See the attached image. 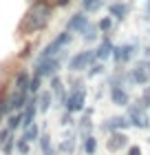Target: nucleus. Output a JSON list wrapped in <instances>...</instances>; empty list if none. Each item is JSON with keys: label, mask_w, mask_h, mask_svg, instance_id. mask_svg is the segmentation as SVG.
<instances>
[{"label": "nucleus", "mask_w": 150, "mask_h": 155, "mask_svg": "<svg viewBox=\"0 0 150 155\" xmlns=\"http://www.w3.org/2000/svg\"><path fill=\"white\" fill-rule=\"evenodd\" d=\"M22 122H24V113H16V115L9 117V124H7V126H9L11 131H16L18 126H22Z\"/></svg>", "instance_id": "19"}, {"label": "nucleus", "mask_w": 150, "mask_h": 155, "mask_svg": "<svg viewBox=\"0 0 150 155\" xmlns=\"http://www.w3.org/2000/svg\"><path fill=\"white\" fill-rule=\"evenodd\" d=\"M128 126H130V120L128 117H110L108 122L104 124V129L106 131H124Z\"/></svg>", "instance_id": "14"}, {"label": "nucleus", "mask_w": 150, "mask_h": 155, "mask_svg": "<svg viewBox=\"0 0 150 155\" xmlns=\"http://www.w3.org/2000/svg\"><path fill=\"white\" fill-rule=\"evenodd\" d=\"M71 42V31H64V33H60L58 38H55L51 45H46L44 47V51L40 53V60H46V58H55V55L60 53V49H64Z\"/></svg>", "instance_id": "3"}, {"label": "nucleus", "mask_w": 150, "mask_h": 155, "mask_svg": "<svg viewBox=\"0 0 150 155\" xmlns=\"http://www.w3.org/2000/svg\"><path fill=\"white\" fill-rule=\"evenodd\" d=\"M84 40H86V42H93V40H97V29H95V27H86V31H84Z\"/></svg>", "instance_id": "24"}, {"label": "nucleus", "mask_w": 150, "mask_h": 155, "mask_svg": "<svg viewBox=\"0 0 150 155\" xmlns=\"http://www.w3.org/2000/svg\"><path fill=\"white\" fill-rule=\"evenodd\" d=\"M108 13H110L113 18H117V20H124L126 13H128V5H124V2H113L108 7Z\"/></svg>", "instance_id": "15"}, {"label": "nucleus", "mask_w": 150, "mask_h": 155, "mask_svg": "<svg viewBox=\"0 0 150 155\" xmlns=\"http://www.w3.org/2000/svg\"><path fill=\"white\" fill-rule=\"evenodd\" d=\"M29 97H27L24 91H16V93L9 95V100H5V107H7V113H13V111H20L22 107H27Z\"/></svg>", "instance_id": "8"}, {"label": "nucleus", "mask_w": 150, "mask_h": 155, "mask_svg": "<svg viewBox=\"0 0 150 155\" xmlns=\"http://www.w3.org/2000/svg\"><path fill=\"white\" fill-rule=\"evenodd\" d=\"M40 111V107H38V100L35 97H31L29 102H27V107H24V122H22V126L27 129V126H31L33 122H35V113Z\"/></svg>", "instance_id": "11"}, {"label": "nucleus", "mask_w": 150, "mask_h": 155, "mask_svg": "<svg viewBox=\"0 0 150 155\" xmlns=\"http://www.w3.org/2000/svg\"><path fill=\"white\" fill-rule=\"evenodd\" d=\"M99 71H102V67H93V71H91V73H88V75H97V73H99Z\"/></svg>", "instance_id": "32"}, {"label": "nucleus", "mask_w": 150, "mask_h": 155, "mask_svg": "<svg viewBox=\"0 0 150 155\" xmlns=\"http://www.w3.org/2000/svg\"><path fill=\"white\" fill-rule=\"evenodd\" d=\"M49 140H51L49 135H42L40 137V146H42V151H44V155L51 153V142H49Z\"/></svg>", "instance_id": "28"}, {"label": "nucleus", "mask_w": 150, "mask_h": 155, "mask_svg": "<svg viewBox=\"0 0 150 155\" xmlns=\"http://www.w3.org/2000/svg\"><path fill=\"white\" fill-rule=\"evenodd\" d=\"M16 151H18V153H22V155H27V153H29V142L20 137L18 142H16Z\"/></svg>", "instance_id": "27"}, {"label": "nucleus", "mask_w": 150, "mask_h": 155, "mask_svg": "<svg viewBox=\"0 0 150 155\" xmlns=\"http://www.w3.org/2000/svg\"><path fill=\"white\" fill-rule=\"evenodd\" d=\"M60 149H62V153H73V149H75V140L73 137H69L66 140V142H62V146H60Z\"/></svg>", "instance_id": "26"}, {"label": "nucleus", "mask_w": 150, "mask_h": 155, "mask_svg": "<svg viewBox=\"0 0 150 155\" xmlns=\"http://www.w3.org/2000/svg\"><path fill=\"white\" fill-rule=\"evenodd\" d=\"M60 69V60L58 58H46V60H38L35 64V75L40 78H53Z\"/></svg>", "instance_id": "5"}, {"label": "nucleus", "mask_w": 150, "mask_h": 155, "mask_svg": "<svg viewBox=\"0 0 150 155\" xmlns=\"http://www.w3.org/2000/svg\"><path fill=\"white\" fill-rule=\"evenodd\" d=\"M86 27H88V16H84V11H77V13H73V16L69 18L66 31H71V33H84Z\"/></svg>", "instance_id": "7"}, {"label": "nucleus", "mask_w": 150, "mask_h": 155, "mask_svg": "<svg viewBox=\"0 0 150 155\" xmlns=\"http://www.w3.org/2000/svg\"><path fill=\"white\" fill-rule=\"evenodd\" d=\"M84 102H86V93H84V89H73L66 97H64V109H66L69 113H75V111H82L84 109Z\"/></svg>", "instance_id": "4"}, {"label": "nucleus", "mask_w": 150, "mask_h": 155, "mask_svg": "<svg viewBox=\"0 0 150 155\" xmlns=\"http://www.w3.org/2000/svg\"><path fill=\"white\" fill-rule=\"evenodd\" d=\"M139 104H141V107H144V109H148V107H150V87H148V89L144 91V95H141Z\"/></svg>", "instance_id": "29"}, {"label": "nucleus", "mask_w": 150, "mask_h": 155, "mask_svg": "<svg viewBox=\"0 0 150 155\" xmlns=\"http://www.w3.org/2000/svg\"><path fill=\"white\" fill-rule=\"evenodd\" d=\"M128 144V137L124 135L121 131H113V135L108 140V151H119V149H124V146Z\"/></svg>", "instance_id": "12"}, {"label": "nucleus", "mask_w": 150, "mask_h": 155, "mask_svg": "<svg viewBox=\"0 0 150 155\" xmlns=\"http://www.w3.org/2000/svg\"><path fill=\"white\" fill-rule=\"evenodd\" d=\"M29 82H31V78L27 75L24 71L18 73V78H16V91H24V93H29Z\"/></svg>", "instance_id": "16"}, {"label": "nucleus", "mask_w": 150, "mask_h": 155, "mask_svg": "<svg viewBox=\"0 0 150 155\" xmlns=\"http://www.w3.org/2000/svg\"><path fill=\"white\" fill-rule=\"evenodd\" d=\"M102 2L104 0H82V7H84V11H95V9H99L102 7Z\"/></svg>", "instance_id": "20"}, {"label": "nucleus", "mask_w": 150, "mask_h": 155, "mask_svg": "<svg viewBox=\"0 0 150 155\" xmlns=\"http://www.w3.org/2000/svg\"><path fill=\"white\" fill-rule=\"evenodd\" d=\"M128 120H130V126H137V129H148L150 126V120L146 115V109L141 107H130L128 109Z\"/></svg>", "instance_id": "6"}, {"label": "nucleus", "mask_w": 150, "mask_h": 155, "mask_svg": "<svg viewBox=\"0 0 150 155\" xmlns=\"http://www.w3.org/2000/svg\"><path fill=\"white\" fill-rule=\"evenodd\" d=\"M132 53H135V45H119L113 51V58H115L117 64H124V62H128L132 58Z\"/></svg>", "instance_id": "10"}, {"label": "nucleus", "mask_w": 150, "mask_h": 155, "mask_svg": "<svg viewBox=\"0 0 150 155\" xmlns=\"http://www.w3.org/2000/svg\"><path fill=\"white\" fill-rule=\"evenodd\" d=\"M49 20H51V7H49L46 2L33 5L31 9L27 11L24 20H22V33H38V31H42L49 25Z\"/></svg>", "instance_id": "1"}, {"label": "nucleus", "mask_w": 150, "mask_h": 155, "mask_svg": "<svg viewBox=\"0 0 150 155\" xmlns=\"http://www.w3.org/2000/svg\"><path fill=\"white\" fill-rule=\"evenodd\" d=\"M51 89H53V93L58 95V97L64 95L62 93V82H60V78H55V75H53V80H51Z\"/></svg>", "instance_id": "25"}, {"label": "nucleus", "mask_w": 150, "mask_h": 155, "mask_svg": "<svg viewBox=\"0 0 150 155\" xmlns=\"http://www.w3.org/2000/svg\"><path fill=\"white\" fill-rule=\"evenodd\" d=\"M97 149V142H95V137L93 135H86V142H84V151H86L88 155H93Z\"/></svg>", "instance_id": "22"}, {"label": "nucleus", "mask_w": 150, "mask_h": 155, "mask_svg": "<svg viewBox=\"0 0 150 155\" xmlns=\"http://www.w3.org/2000/svg\"><path fill=\"white\" fill-rule=\"evenodd\" d=\"M40 80H42V78L40 75H33L31 78V82H29V93H38V91H40Z\"/></svg>", "instance_id": "23"}, {"label": "nucleus", "mask_w": 150, "mask_h": 155, "mask_svg": "<svg viewBox=\"0 0 150 155\" xmlns=\"http://www.w3.org/2000/svg\"><path fill=\"white\" fill-rule=\"evenodd\" d=\"M110 100L117 107H128L130 104V97H128V91L121 87V84H110Z\"/></svg>", "instance_id": "9"}, {"label": "nucleus", "mask_w": 150, "mask_h": 155, "mask_svg": "<svg viewBox=\"0 0 150 155\" xmlns=\"http://www.w3.org/2000/svg\"><path fill=\"white\" fill-rule=\"evenodd\" d=\"M97 29H99V31H104V33H108V31L113 29V16H110V13H108V16H104L102 20H99Z\"/></svg>", "instance_id": "18"}, {"label": "nucleus", "mask_w": 150, "mask_h": 155, "mask_svg": "<svg viewBox=\"0 0 150 155\" xmlns=\"http://www.w3.org/2000/svg\"><path fill=\"white\" fill-rule=\"evenodd\" d=\"M144 18H146V20H150V0L146 2V11H144Z\"/></svg>", "instance_id": "31"}, {"label": "nucleus", "mask_w": 150, "mask_h": 155, "mask_svg": "<svg viewBox=\"0 0 150 155\" xmlns=\"http://www.w3.org/2000/svg\"><path fill=\"white\" fill-rule=\"evenodd\" d=\"M95 58H97V53L91 51V49L80 51V53H75L73 58L69 60V69H71V71H84V69H88L93 64V60H95Z\"/></svg>", "instance_id": "2"}, {"label": "nucleus", "mask_w": 150, "mask_h": 155, "mask_svg": "<svg viewBox=\"0 0 150 155\" xmlns=\"http://www.w3.org/2000/svg\"><path fill=\"white\" fill-rule=\"evenodd\" d=\"M38 107H40L42 113H44V111H49V107H51V93H42L40 100H38Z\"/></svg>", "instance_id": "21"}, {"label": "nucleus", "mask_w": 150, "mask_h": 155, "mask_svg": "<svg viewBox=\"0 0 150 155\" xmlns=\"http://www.w3.org/2000/svg\"><path fill=\"white\" fill-rule=\"evenodd\" d=\"M113 51H115V45L110 42V38H104L102 42H99V47H97V60H106V58H110Z\"/></svg>", "instance_id": "13"}, {"label": "nucleus", "mask_w": 150, "mask_h": 155, "mask_svg": "<svg viewBox=\"0 0 150 155\" xmlns=\"http://www.w3.org/2000/svg\"><path fill=\"white\" fill-rule=\"evenodd\" d=\"M40 137V129H38V126H35V124H31V126H27V129H24V133H22V140H27V142H35V140H38Z\"/></svg>", "instance_id": "17"}, {"label": "nucleus", "mask_w": 150, "mask_h": 155, "mask_svg": "<svg viewBox=\"0 0 150 155\" xmlns=\"http://www.w3.org/2000/svg\"><path fill=\"white\" fill-rule=\"evenodd\" d=\"M128 155H141V149L139 146H130V149H128Z\"/></svg>", "instance_id": "30"}]
</instances>
